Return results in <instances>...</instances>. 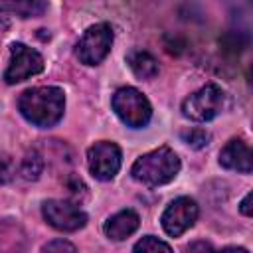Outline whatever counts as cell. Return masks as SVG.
Here are the masks:
<instances>
[{"instance_id": "5b68a950", "label": "cell", "mask_w": 253, "mask_h": 253, "mask_svg": "<svg viewBox=\"0 0 253 253\" xmlns=\"http://www.w3.org/2000/svg\"><path fill=\"white\" fill-rule=\"evenodd\" d=\"M113 28L107 22H99L83 32V36L77 42L75 53L81 63L85 65H99L113 47Z\"/></svg>"}, {"instance_id": "7c38bea8", "label": "cell", "mask_w": 253, "mask_h": 253, "mask_svg": "<svg viewBox=\"0 0 253 253\" xmlns=\"http://www.w3.org/2000/svg\"><path fill=\"white\" fill-rule=\"evenodd\" d=\"M126 63L130 67V71L138 77V79H152L158 75V61L152 53L144 51V49H132L126 55Z\"/></svg>"}, {"instance_id": "d6986e66", "label": "cell", "mask_w": 253, "mask_h": 253, "mask_svg": "<svg viewBox=\"0 0 253 253\" xmlns=\"http://www.w3.org/2000/svg\"><path fill=\"white\" fill-rule=\"evenodd\" d=\"M186 253H215V251L208 241H194L186 247Z\"/></svg>"}, {"instance_id": "9c48e42d", "label": "cell", "mask_w": 253, "mask_h": 253, "mask_svg": "<svg viewBox=\"0 0 253 253\" xmlns=\"http://www.w3.org/2000/svg\"><path fill=\"white\" fill-rule=\"evenodd\" d=\"M198 213H200V208H198L196 200H192L188 196H180V198L172 200L166 206V210L162 211V217H160L162 229L170 237H178L196 223Z\"/></svg>"}, {"instance_id": "7a4b0ae2", "label": "cell", "mask_w": 253, "mask_h": 253, "mask_svg": "<svg viewBox=\"0 0 253 253\" xmlns=\"http://www.w3.org/2000/svg\"><path fill=\"white\" fill-rule=\"evenodd\" d=\"M178 172H180V158L168 146H158L138 156L130 166V176L148 188H156L172 182Z\"/></svg>"}, {"instance_id": "4fadbf2b", "label": "cell", "mask_w": 253, "mask_h": 253, "mask_svg": "<svg viewBox=\"0 0 253 253\" xmlns=\"http://www.w3.org/2000/svg\"><path fill=\"white\" fill-rule=\"evenodd\" d=\"M0 10L2 12H10V14H16L20 18H34V16H40L47 10V4L45 2H38V0H24V2H4L0 4Z\"/></svg>"}, {"instance_id": "2e32d148", "label": "cell", "mask_w": 253, "mask_h": 253, "mask_svg": "<svg viewBox=\"0 0 253 253\" xmlns=\"http://www.w3.org/2000/svg\"><path fill=\"white\" fill-rule=\"evenodd\" d=\"M182 138L192 146V148H204L210 142V132L204 128H190L186 132H182Z\"/></svg>"}, {"instance_id": "8992f818", "label": "cell", "mask_w": 253, "mask_h": 253, "mask_svg": "<svg viewBox=\"0 0 253 253\" xmlns=\"http://www.w3.org/2000/svg\"><path fill=\"white\" fill-rule=\"evenodd\" d=\"M43 71V57L34 47L14 42L10 45V63L4 71V81L8 85H16Z\"/></svg>"}, {"instance_id": "52a82bcc", "label": "cell", "mask_w": 253, "mask_h": 253, "mask_svg": "<svg viewBox=\"0 0 253 253\" xmlns=\"http://www.w3.org/2000/svg\"><path fill=\"white\" fill-rule=\"evenodd\" d=\"M123 164V152L121 148L111 140H99L87 150V166L93 178L101 182L113 180Z\"/></svg>"}, {"instance_id": "6da1fadb", "label": "cell", "mask_w": 253, "mask_h": 253, "mask_svg": "<svg viewBox=\"0 0 253 253\" xmlns=\"http://www.w3.org/2000/svg\"><path fill=\"white\" fill-rule=\"evenodd\" d=\"M18 109L22 117L40 126L49 128L57 125L65 111V93L59 87L53 85H42L26 89L18 99Z\"/></svg>"}, {"instance_id": "277c9868", "label": "cell", "mask_w": 253, "mask_h": 253, "mask_svg": "<svg viewBox=\"0 0 253 253\" xmlns=\"http://www.w3.org/2000/svg\"><path fill=\"white\" fill-rule=\"evenodd\" d=\"M113 111L130 128H142L152 117L150 101L134 87H121L113 95Z\"/></svg>"}, {"instance_id": "3957f363", "label": "cell", "mask_w": 253, "mask_h": 253, "mask_svg": "<svg viewBox=\"0 0 253 253\" xmlns=\"http://www.w3.org/2000/svg\"><path fill=\"white\" fill-rule=\"evenodd\" d=\"M225 107V93L219 85L208 83L182 101V115L194 123L215 119Z\"/></svg>"}, {"instance_id": "ba28073f", "label": "cell", "mask_w": 253, "mask_h": 253, "mask_svg": "<svg viewBox=\"0 0 253 253\" xmlns=\"http://www.w3.org/2000/svg\"><path fill=\"white\" fill-rule=\"evenodd\" d=\"M43 219L57 231H77L85 227L87 223V213L73 202L67 200H47L42 206Z\"/></svg>"}, {"instance_id": "ac0fdd59", "label": "cell", "mask_w": 253, "mask_h": 253, "mask_svg": "<svg viewBox=\"0 0 253 253\" xmlns=\"http://www.w3.org/2000/svg\"><path fill=\"white\" fill-rule=\"evenodd\" d=\"M43 253H77V249H75V245H71L65 239H55L43 247Z\"/></svg>"}, {"instance_id": "30bf717a", "label": "cell", "mask_w": 253, "mask_h": 253, "mask_svg": "<svg viewBox=\"0 0 253 253\" xmlns=\"http://www.w3.org/2000/svg\"><path fill=\"white\" fill-rule=\"evenodd\" d=\"M219 164L227 170H237L241 174H249L253 170V154L245 140L233 138L219 152Z\"/></svg>"}, {"instance_id": "e0dca14e", "label": "cell", "mask_w": 253, "mask_h": 253, "mask_svg": "<svg viewBox=\"0 0 253 253\" xmlns=\"http://www.w3.org/2000/svg\"><path fill=\"white\" fill-rule=\"evenodd\" d=\"M14 174H16V166H14L12 158L6 154H0V184L10 182L14 178Z\"/></svg>"}, {"instance_id": "ffe728a7", "label": "cell", "mask_w": 253, "mask_h": 253, "mask_svg": "<svg viewBox=\"0 0 253 253\" xmlns=\"http://www.w3.org/2000/svg\"><path fill=\"white\" fill-rule=\"evenodd\" d=\"M249 202H251V192H249V194H245V198H243V200H241V204H239V211H241L243 215H247V217L253 213V211H251Z\"/></svg>"}, {"instance_id": "44dd1931", "label": "cell", "mask_w": 253, "mask_h": 253, "mask_svg": "<svg viewBox=\"0 0 253 253\" xmlns=\"http://www.w3.org/2000/svg\"><path fill=\"white\" fill-rule=\"evenodd\" d=\"M217 253H249V251L245 247H225V249H221Z\"/></svg>"}, {"instance_id": "8fae6325", "label": "cell", "mask_w": 253, "mask_h": 253, "mask_svg": "<svg viewBox=\"0 0 253 253\" xmlns=\"http://www.w3.org/2000/svg\"><path fill=\"white\" fill-rule=\"evenodd\" d=\"M140 225V217L134 210H121L117 211L115 215H111L105 225H103V231L109 239L113 241H123L126 239L128 235H132Z\"/></svg>"}, {"instance_id": "9a60e30c", "label": "cell", "mask_w": 253, "mask_h": 253, "mask_svg": "<svg viewBox=\"0 0 253 253\" xmlns=\"http://www.w3.org/2000/svg\"><path fill=\"white\" fill-rule=\"evenodd\" d=\"M42 170H43V160H42V156H40L36 150L28 152V154L24 156L22 164H20V174H22L26 180H38L40 174H42Z\"/></svg>"}, {"instance_id": "5bb4252c", "label": "cell", "mask_w": 253, "mask_h": 253, "mask_svg": "<svg viewBox=\"0 0 253 253\" xmlns=\"http://www.w3.org/2000/svg\"><path fill=\"white\" fill-rule=\"evenodd\" d=\"M132 253H174V251L166 241H162L154 235H144L142 239H138L134 243Z\"/></svg>"}]
</instances>
